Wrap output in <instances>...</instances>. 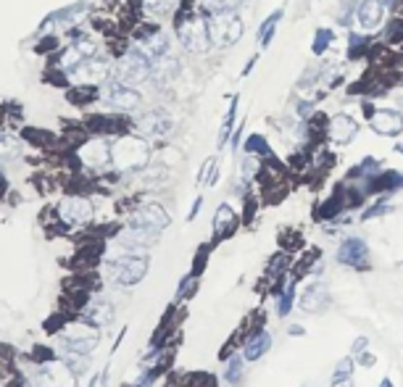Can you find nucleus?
<instances>
[{"label":"nucleus","instance_id":"1","mask_svg":"<svg viewBox=\"0 0 403 387\" xmlns=\"http://www.w3.org/2000/svg\"><path fill=\"white\" fill-rule=\"evenodd\" d=\"M151 148L140 135H124L111 145V164L119 172H138L148 164Z\"/></svg>","mask_w":403,"mask_h":387},{"label":"nucleus","instance_id":"2","mask_svg":"<svg viewBox=\"0 0 403 387\" xmlns=\"http://www.w3.org/2000/svg\"><path fill=\"white\" fill-rule=\"evenodd\" d=\"M116 77L124 85H143L146 79L153 77V58L143 48H132L116 63Z\"/></svg>","mask_w":403,"mask_h":387},{"label":"nucleus","instance_id":"3","mask_svg":"<svg viewBox=\"0 0 403 387\" xmlns=\"http://www.w3.org/2000/svg\"><path fill=\"white\" fill-rule=\"evenodd\" d=\"M208 35H211V45L216 48H230L243 37V21L235 16V11H224V14H214L208 21Z\"/></svg>","mask_w":403,"mask_h":387},{"label":"nucleus","instance_id":"4","mask_svg":"<svg viewBox=\"0 0 403 387\" xmlns=\"http://www.w3.org/2000/svg\"><path fill=\"white\" fill-rule=\"evenodd\" d=\"M177 37L180 45L190 53H206L211 48V35H208V24L203 19H185L177 24Z\"/></svg>","mask_w":403,"mask_h":387},{"label":"nucleus","instance_id":"5","mask_svg":"<svg viewBox=\"0 0 403 387\" xmlns=\"http://www.w3.org/2000/svg\"><path fill=\"white\" fill-rule=\"evenodd\" d=\"M148 272V261L146 256H138V253H124L111 264V277L116 279V284H124V287H132L138 284Z\"/></svg>","mask_w":403,"mask_h":387},{"label":"nucleus","instance_id":"6","mask_svg":"<svg viewBox=\"0 0 403 387\" xmlns=\"http://www.w3.org/2000/svg\"><path fill=\"white\" fill-rule=\"evenodd\" d=\"M108 74H111L108 61L90 56V58L79 61L77 66L69 71V79L74 82V85H79V87H95V85H101V82H106V79H108Z\"/></svg>","mask_w":403,"mask_h":387},{"label":"nucleus","instance_id":"7","mask_svg":"<svg viewBox=\"0 0 403 387\" xmlns=\"http://www.w3.org/2000/svg\"><path fill=\"white\" fill-rule=\"evenodd\" d=\"M98 337H101L98 329L87 327V324H71V327L61 332L58 343L69 353H74V356H87L98 345Z\"/></svg>","mask_w":403,"mask_h":387},{"label":"nucleus","instance_id":"8","mask_svg":"<svg viewBox=\"0 0 403 387\" xmlns=\"http://www.w3.org/2000/svg\"><path fill=\"white\" fill-rule=\"evenodd\" d=\"M58 219L69 227H82L93 219V203L82 195H69L58 203Z\"/></svg>","mask_w":403,"mask_h":387},{"label":"nucleus","instance_id":"9","mask_svg":"<svg viewBox=\"0 0 403 387\" xmlns=\"http://www.w3.org/2000/svg\"><path fill=\"white\" fill-rule=\"evenodd\" d=\"M103 98L111 108H119V111H138L140 103H143V95H140L132 85H124V82H113V85H108Z\"/></svg>","mask_w":403,"mask_h":387},{"label":"nucleus","instance_id":"10","mask_svg":"<svg viewBox=\"0 0 403 387\" xmlns=\"http://www.w3.org/2000/svg\"><path fill=\"white\" fill-rule=\"evenodd\" d=\"M37 387H74V371L63 361H48L35 377Z\"/></svg>","mask_w":403,"mask_h":387},{"label":"nucleus","instance_id":"11","mask_svg":"<svg viewBox=\"0 0 403 387\" xmlns=\"http://www.w3.org/2000/svg\"><path fill=\"white\" fill-rule=\"evenodd\" d=\"M77 155L85 166H90V169H101V166H106L108 161H111V145H108L103 138L87 140L85 145L77 150Z\"/></svg>","mask_w":403,"mask_h":387},{"label":"nucleus","instance_id":"12","mask_svg":"<svg viewBox=\"0 0 403 387\" xmlns=\"http://www.w3.org/2000/svg\"><path fill=\"white\" fill-rule=\"evenodd\" d=\"M369 127L374 129L377 135H385V138H395L403 132V113L393 111V108H379L369 116Z\"/></svg>","mask_w":403,"mask_h":387},{"label":"nucleus","instance_id":"13","mask_svg":"<svg viewBox=\"0 0 403 387\" xmlns=\"http://www.w3.org/2000/svg\"><path fill=\"white\" fill-rule=\"evenodd\" d=\"M135 227H146V229H153V232H161L169 227V214L163 211L161 206H155V203H148V206L138 208V214L132 216V222Z\"/></svg>","mask_w":403,"mask_h":387},{"label":"nucleus","instance_id":"14","mask_svg":"<svg viewBox=\"0 0 403 387\" xmlns=\"http://www.w3.org/2000/svg\"><path fill=\"white\" fill-rule=\"evenodd\" d=\"M356 19H359L361 29H367V32L377 29L382 24V19H385V0H359Z\"/></svg>","mask_w":403,"mask_h":387},{"label":"nucleus","instance_id":"15","mask_svg":"<svg viewBox=\"0 0 403 387\" xmlns=\"http://www.w3.org/2000/svg\"><path fill=\"white\" fill-rule=\"evenodd\" d=\"M356 132H359V124H356V119L345 116V113H337V116H332V119H330V127H327V135H330V140H332V143H337V145L351 143V140L356 138Z\"/></svg>","mask_w":403,"mask_h":387},{"label":"nucleus","instance_id":"16","mask_svg":"<svg viewBox=\"0 0 403 387\" xmlns=\"http://www.w3.org/2000/svg\"><path fill=\"white\" fill-rule=\"evenodd\" d=\"M367 256H369L367 245H364V240H359V237L345 240L343 245H340V250H337V261L345 264V267H356V269L367 267Z\"/></svg>","mask_w":403,"mask_h":387},{"label":"nucleus","instance_id":"17","mask_svg":"<svg viewBox=\"0 0 403 387\" xmlns=\"http://www.w3.org/2000/svg\"><path fill=\"white\" fill-rule=\"evenodd\" d=\"M140 135H148V138H163V135H169V129H172V119H169V113H163L161 108L158 111H148L143 119H140Z\"/></svg>","mask_w":403,"mask_h":387},{"label":"nucleus","instance_id":"18","mask_svg":"<svg viewBox=\"0 0 403 387\" xmlns=\"http://www.w3.org/2000/svg\"><path fill=\"white\" fill-rule=\"evenodd\" d=\"M325 303H327L325 284H311V287H306L303 298H300V309L303 311H319V309H325Z\"/></svg>","mask_w":403,"mask_h":387},{"label":"nucleus","instance_id":"19","mask_svg":"<svg viewBox=\"0 0 403 387\" xmlns=\"http://www.w3.org/2000/svg\"><path fill=\"white\" fill-rule=\"evenodd\" d=\"M272 348V335L269 332H258L256 337H250L248 345H245V351H243V356L248 358V361H256V358H261L266 351Z\"/></svg>","mask_w":403,"mask_h":387},{"label":"nucleus","instance_id":"20","mask_svg":"<svg viewBox=\"0 0 403 387\" xmlns=\"http://www.w3.org/2000/svg\"><path fill=\"white\" fill-rule=\"evenodd\" d=\"M87 319L93 321L95 327H106V324L113 321V306L111 303H93L87 309Z\"/></svg>","mask_w":403,"mask_h":387},{"label":"nucleus","instance_id":"21","mask_svg":"<svg viewBox=\"0 0 403 387\" xmlns=\"http://www.w3.org/2000/svg\"><path fill=\"white\" fill-rule=\"evenodd\" d=\"M235 229V211L230 206H219L216 211V219H214V232L216 237H224L227 232Z\"/></svg>","mask_w":403,"mask_h":387},{"label":"nucleus","instance_id":"22","mask_svg":"<svg viewBox=\"0 0 403 387\" xmlns=\"http://www.w3.org/2000/svg\"><path fill=\"white\" fill-rule=\"evenodd\" d=\"M174 3H177V0H143V9H146V14H151V16L161 19L172 14Z\"/></svg>","mask_w":403,"mask_h":387},{"label":"nucleus","instance_id":"23","mask_svg":"<svg viewBox=\"0 0 403 387\" xmlns=\"http://www.w3.org/2000/svg\"><path fill=\"white\" fill-rule=\"evenodd\" d=\"M280 19H282V11H275V14L264 21V26H261V48L269 45V40H272V35H275V26Z\"/></svg>","mask_w":403,"mask_h":387},{"label":"nucleus","instance_id":"24","mask_svg":"<svg viewBox=\"0 0 403 387\" xmlns=\"http://www.w3.org/2000/svg\"><path fill=\"white\" fill-rule=\"evenodd\" d=\"M235 113H238V98H232L230 108H227V119H224L222 135H219V145H224V140L230 138V132H232V124H235Z\"/></svg>","mask_w":403,"mask_h":387},{"label":"nucleus","instance_id":"25","mask_svg":"<svg viewBox=\"0 0 403 387\" xmlns=\"http://www.w3.org/2000/svg\"><path fill=\"white\" fill-rule=\"evenodd\" d=\"M243 0H206V9L211 14H224V11H235Z\"/></svg>","mask_w":403,"mask_h":387},{"label":"nucleus","instance_id":"26","mask_svg":"<svg viewBox=\"0 0 403 387\" xmlns=\"http://www.w3.org/2000/svg\"><path fill=\"white\" fill-rule=\"evenodd\" d=\"M335 40V32L332 29H319L317 37H314V53H325Z\"/></svg>","mask_w":403,"mask_h":387},{"label":"nucleus","instance_id":"27","mask_svg":"<svg viewBox=\"0 0 403 387\" xmlns=\"http://www.w3.org/2000/svg\"><path fill=\"white\" fill-rule=\"evenodd\" d=\"M198 182H200V185H214L216 182V158H208L206 164H203Z\"/></svg>","mask_w":403,"mask_h":387},{"label":"nucleus","instance_id":"28","mask_svg":"<svg viewBox=\"0 0 403 387\" xmlns=\"http://www.w3.org/2000/svg\"><path fill=\"white\" fill-rule=\"evenodd\" d=\"M245 150H248V153H269V145H266V140L261 138V135H250V138L245 140Z\"/></svg>","mask_w":403,"mask_h":387},{"label":"nucleus","instance_id":"29","mask_svg":"<svg viewBox=\"0 0 403 387\" xmlns=\"http://www.w3.org/2000/svg\"><path fill=\"white\" fill-rule=\"evenodd\" d=\"M292 287H295V284H285V290H282V298H280V314H287V311H290V306H292V293H295V290H292Z\"/></svg>","mask_w":403,"mask_h":387},{"label":"nucleus","instance_id":"30","mask_svg":"<svg viewBox=\"0 0 403 387\" xmlns=\"http://www.w3.org/2000/svg\"><path fill=\"white\" fill-rule=\"evenodd\" d=\"M243 377V363L240 358H232L230 366H227V382H240Z\"/></svg>","mask_w":403,"mask_h":387},{"label":"nucleus","instance_id":"31","mask_svg":"<svg viewBox=\"0 0 403 387\" xmlns=\"http://www.w3.org/2000/svg\"><path fill=\"white\" fill-rule=\"evenodd\" d=\"M401 37H403V21H390L387 40H401Z\"/></svg>","mask_w":403,"mask_h":387},{"label":"nucleus","instance_id":"32","mask_svg":"<svg viewBox=\"0 0 403 387\" xmlns=\"http://www.w3.org/2000/svg\"><path fill=\"white\" fill-rule=\"evenodd\" d=\"M361 48H364V40L356 35H351V56H356V53H361Z\"/></svg>","mask_w":403,"mask_h":387},{"label":"nucleus","instance_id":"33","mask_svg":"<svg viewBox=\"0 0 403 387\" xmlns=\"http://www.w3.org/2000/svg\"><path fill=\"white\" fill-rule=\"evenodd\" d=\"M348 369H351V358H345V361L337 366V377H348Z\"/></svg>","mask_w":403,"mask_h":387},{"label":"nucleus","instance_id":"34","mask_svg":"<svg viewBox=\"0 0 403 387\" xmlns=\"http://www.w3.org/2000/svg\"><path fill=\"white\" fill-rule=\"evenodd\" d=\"M332 387H353V379L351 377H337L332 382Z\"/></svg>","mask_w":403,"mask_h":387},{"label":"nucleus","instance_id":"35","mask_svg":"<svg viewBox=\"0 0 403 387\" xmlns=\"http://www.w3.org/2000/svg\"><path fill=\"white\" fill-rule=\"evenodd\" d=\"M11 148H14V145H11L9 140H3V138H0V155H6V153H11Z\"/></svg>","mask_w":403,"mask_h":387},{"label":"nucleus","instance_id":"36","mask_svg":"<svg viewBox=\"0 0 403 387\" xmlns=\"http://www.w3.org/2000/svg\"><path fill=\"white\" fill-rule=\"evenodd\" d=\"M364 345H367V340H364V337H361V340H356V351H353V353H361V348H364Z\"/></svg>","mask_w":403,"mask_h":387},{"label":"nucleus","instance_id":"37","mask_svg":"<svg viewBox=\"0 0 403 387\" xmlns=\"http://www.w3.org/2000/svg\"><path fill=\"white\" fill-rule=\"evenodd\" d=\"M379 387H393V385H390V379H382V385Z\"/></svg>","mask_w":403,"mask_h":387},{"label":"nucleus","instance_id":"38","mask_svg":"<svg viewBox=\"0 0 403 387\" xmlns=\"http://www.w3.org/2000/svg\"><path fill=\"white\" fill-rule=\"evenodd\" d=\"M385 3H398V0H385Z\"/></svg>","mask_w":403,"mask_h":387},{"label":"nucleus","instance_id":"39","mask_svg":"<svg viewBox=\"0 0 403 387\" xmlns=\"http://www.w3.org/2000/svg\"><path fill=\"white\" fill-rule=\"evenodd\" d=\"M398 150H401V153H403V145H401V148H398Z\"/></svg>","mask_w":403,"mask_h":387}]
</instances>
